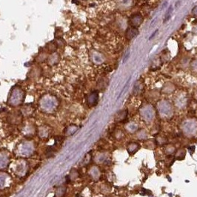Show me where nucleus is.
I'll return each instance as SVG.
<instances>
[{
    "label": "nucleus",
    "instance_id": "nucleus-1",
    "mask_svg": "<svg viewBox=\"0 0 197 197\" xmlns=\"http://www.w3.org/2000/svg\"><path fill=\"white\" fill-rule=\"evenodd\" d=\"M182 130L187 136H194L197 134V121L196 119H188L182 124Z\"/></svg>",
    "mask_w": 197,
    "mask_h": 197
},
{
    "label": "nucleus",
    "instance_id": "nucleus-2",
    "mask_svg": "<svg viewBox=\"0 0 197 197\" xmlns=\"http://www.w3.org/2000/svg\"><path fill=\"white\" fill-rule=\"evenodd\" d=\"M158 110L159 111L161 116L165 118H170L172 117L174 110H173L172 105L169 102L162 101L159 103Z\"/></svg>",
    "mask_w": 197,
    "mask_h": 197
},
{
    "label": "nucleus",
    "instance_id": "nucleus-3",
    "mask_svg": "<svg viewBox=\"0 0 197 197\" xmlns=\"http://www.w3.org/2000/svg\"><path fill=\"white\" fill-rule=\"evenodd\" d=\"M141 116L143 119L147 122H151L153 121L155 117V111L152 106L146 105L143 107L141 110Z\"/></svg>",
    "mask_w": 197,
    "mask_h": 197
},
{
    "label": "nucleus",
    "instance_id": "nucleus-4",
    "mask_svg": "<svg viewBox=\"0 0 197 197\" xmlns=\"http://www.w3.org/2000/svg\"><path fill=\"white\" fill-rule=\"evenodd\" d=\"M143 22L142 16L139 14H136L131 16L130 19V23L131 26L134 28H139Z\"/></svg>",
    "mask_w": 197,
    "mask_h": 197
},
{
    "label": "nucleus",
    "instance_id": "nucleus-5",
    "mask_svg": "<svg viewBox=\"0 0 197 197\" xmlns=\"http://www.w3.org/2000/svg\"><path fill=\"white\" fill-rule=\"evenodd\" d=\"M139 30L137 28H134V27H130V28H127L125 32V37L126 39H128V40H131V39H134L135 37H137L139 34Z\"/></svg>",
    "mask_w": 197,
    "mask_h": 197
},
{
    "label": "nucleus",
    "instance_id": "nucleus-6",
    "mask_svg": "<svg viewBox=\"0 0 197 197\" xmlns=\"http://www.w3.org/2000/svg\"><path fill=\"white\" fill-rule=\"evenodd\" d=\"M140 148V146L138 143H130V144L127 145V152L129 153L130 155H134V154L137 152L139 151V149Z\"/></svg>",
    "mask_w": 197,
    "mask_h": 197
},
{
    "label": "nucleus",
    "instance_id": "nucleus-7",
    "mask_svg": "<svg viewBox=\"0 0 197 197\" xmlns=\"http://www.w3.org/2000/svg\"><path fill=\"white\" fill-rule=\"evenodd\" d=\"M138 128L139 126L134 122H130L125 126V129L129 133H135L136 131H137Z\"/></svg>",
    "mask_w": 197,
    "mask_h": 197
},
{
    "label": "nucleus",
    "instance_id": "nucleus-8",
    "mask_svg": "<svg viewBox=\"0 0 197 197\" xmlns=\"http://www.w3.org/2000/svg\"><path fill=\"white\" fill-rule=\"evenodd\" d=\"M98 100V93L97 92H93L89 96L88 102L91 105H95L97 103Z\"/></svg>",
    "mask_w": 197,
    "mask_h": 197
},
{
    "label": "nucleus",
    "instance_id": "nucleus-9",
    "mask_svg": "<svg viewBox=\"0 0 197 197\" xmlns=\"http://www.w3.org/2000/svg\"><path fill=\"white\" fill-rule=\"evenodd\" d=\"M185 155H186V151L185 149H179L177 151L175 156L177 160H182L185 158Z\"/></svg>",
    "mask_w": 197,
    "mask_h": 197
},
{
    "label": "nucleus",
    "instance_id": "nucleus-10",
    "mask_svg": "<svg viewBox=\"0 0 197 197\" xmlns=\"http://www.w3.org/2000/svg\"><path fill=\"white\" fill-rule=\"evenodd\" d=\"M127 117V110H121L117 114V121H123Z\"/></svg>",
    "mask_w": 197,
    "mask_h": 197
},
{
    "label": "nucleus",
    "instance_id": "nucleus-11",
    "mask_svg": "<svg viewBox=\"0 0 197 197\" xmlns=\"http://www.w3.org/2000/svg\"><path fill=\"white\" fill-rule=\"evenodd\" d=\"M174 90V86L172 84H167L163 88V91L166 93H171Z\"/></svg>",
    "mask_w": 197,
    "mask_h": 197
},
{
    "label": "nucleus",
    "instance_id": "nucleus-12",
    "mask_svg": "<svg viewBox=\"0 0 197 197\" xmlns=\"http://www.w3.org/2000/svg\"><path fill=\"white\" fill-rule=\"evenodd\" d=\"M147 137V133L144 131V130H140L139 132H138L137 134V138L140 140H144L146 139Z\"/></svg>",
    "mask_w": 197,
    "mask_h": 197
},
{
    "label": "nucleus",
    "instance_id": "nucleus-13",
    "mask_svg": "<svg viewBox=\"0 0 197 197\" xmlns=\"http://www.w3.org/2000/svg\"><path fill=\"white\" fill-rule=\"evenodd\" d=\"M173 12V7L172 5H171V6L169 7V8H168V11H167L166 14H165V19H164V22H166L167 21H168L170 19V18H171V14H172Z\"/></svg>",
    "mask_w": 197,
    "mask_h": 197
},
{
    "label": "nucleus",
    "instance_id": "nucleus-14",
    "mask_svg": "<svg viewBox=\"0 0 197 197\" xmlns=\"http://www.w3.org/2000/svg\"><path fill=\"white\" fill-rule=\"evenodd\" d=\"M175 151V147L172 145H169L166 147L165 149V153L166 154H172Z\"/></svg>",
    "mask_w": 197,
    "mask_h": 197
},
{
    "label": "nucleus",
    "instance_id": "nucleus-15",
    "mask_svg": "<svg viewBox=\"0 0 197 197\" xmlns=\"http://www.w3.org/2000/svg\"><path fill=\"white\" fill-rule=\"evenodd\" d=\"M192 15L195 17H197V6H196L195 8H193L192 10Z\"/></svg>",
    "mask_w": 197,
    "mask_h": 197
},
{
    "label": "nucleus",
    "instance_id": "nucleus-16",
    "mask_svg": "<svg viewBox=\"0 0 197 197\" xmlns=\"http://www.w3.org/2000/svg\"><path fill=\"white\" fill-rule=\"evenodd\" d=\"M192 68L195 70H197V60H195L192 63Z\"/></svg>",
    "mask_w": 197,
    "mask_h": 197
},
{
    "label": "nucleus",
    "instance_id": "nucleus-17",
    "mask_svg": "<svg viewBox=\"0 0 197 197\" xmlns=\"http://www.w3.org/2000/svg\"><path fill=\"white\" fill-rule=\"evenodd\" d=\"M130 51H127V53H126L125 56H124V61H123V62H125V61H127V59H128L129 56H130Z\"/></svg>",
    "mask_w": 197,
    "mask_h": 197
},
{
    "label": "nucleus",
    "instance_id": "nucleus-18",
    "mask_svg": "<svg viewBox=\"0 0 197 197\" xmlns=\"http://www.w3.org/2000/svg\"><path fill=\"white\" fill-rule=\"evenodd\" d=\"M158 31H159L158 29H156V31H154V33H152V35H151V36H150V37H149V39H153V37H154V36H155V35L156 34V33L158 32Z\"/></svg>",
    "mask_w": 197,
    "mask_h": 197
},
{
    "label": "nucleus",
    "instance_id": "nucleus-19",
    "mask_svg": "<svg viewBox=\"0 0 197 197\" xmlns=\"http://www.w3.org/2000/svg\"><path fill=\"white\" fill-rule=\"evenodd\" d=\"M167 5H168V2H165V3H164V4H163V5H162V8H161V10H163V9H164V8H165V7L167 6Z\"/></svg>",
    "mask_w": 197,
    "mask_h": 197
},
{
    "label": "nucleus",
    "instance_id": "nucleus-20",
    "mask_svg": "<svg viewBox=\"0 0 197 197\" xmlns=\"http://www.w3.org/2000/svg\"><path fill=\"white\" fill-rule=\"evenodd\" d=\"M193 31L195 33H196L197 34V25H196V26L193 28Z\"/></svg>",
    "mask_w": 197,
    "mask_h": 197
}]
</instances>
